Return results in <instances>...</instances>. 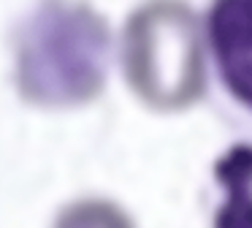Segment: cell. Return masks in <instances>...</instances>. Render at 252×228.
I'll use <instances>...</instances> for the list:
<instances>
[{"label": "cell", "mask_w": 252, "mask_h": 228, "mask_svg": "<svg viewBox=\"0 0 252 228\" xmlns=\"http://www.w3.org/2000/svg\"><path fill=\"white\" fill-rule=\"evenodd\" d=\"M117 38L90 0H33L11 30V79L19 101L73 112L106 92Z\"/></svg>", "instance_id": "6da1fadb"}, {"label": "cell", "mask_w": 252, "mask_h": 228, "mask_svg": "<svg viewBox=\"0 0 252 228\" xmlns=\"http://www.w3.org/2000/svg\"><path fill=\"white\" fill-rule=\"evenodd\" d=\"M117 63L127 90L149 112H190L212 81L206 16L190 0H141L122 22Z\"/></svg>", "instance_id": "7a4b0ae2"}, {"label": "cell", "mask_w": 252, "mask_h": 228, "mask_svg": "<svg viewBox=\"0 0 252 228\" xmlns=\"http://www.w3.org/2000/svg\"><path fill=\"white\" fill-rule=\"evenodd\" d=\"M203 16L214 84L252 122V0H212Z\"/></svg>", "instance_id": "3957f363"}, {"label": "cell", "mask_w": 252, "mask_h": 228, "mask_svg": "<svg viewBox=\"0 0 252 228\" xmlns=\"http://www.w3.org/2000/svg\"><path fill=\"white\" fill-rule=\"evenodd\" d=\"M217 206L212 228H252V139L233 141L212 166Z\"/></svg>", "instance_id": "277c9868"}, {"label": "cell", "mask_w": 252, "mask_h": 228, "mask_svg": "<svg viewBox=\"0 0 252 228\" xmlns=\"http://www.w3.org/2000/svg\"><path fill=\"white\" fill-rule=\"evenodd\" d=\"M49 228H138V223L120 201L106 195H82L63 204Z\"/></svg>", "instance_id": "5b68a950"}]
</instances>
